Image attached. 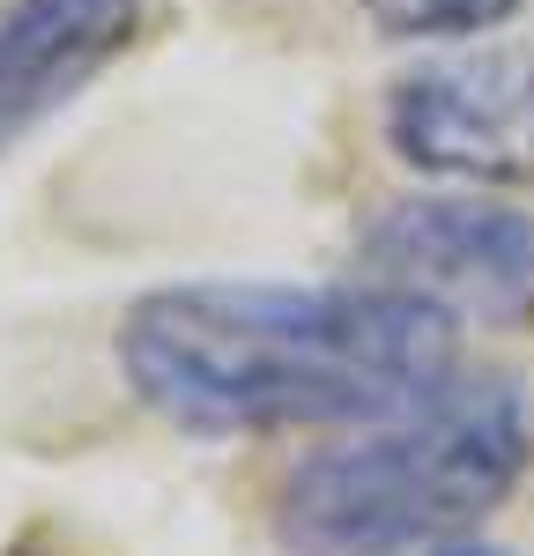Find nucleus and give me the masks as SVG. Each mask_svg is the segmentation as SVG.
I'll use <instances>...</instances> for the list:
<instances>
[{
	"instance_id": "3",
	"label": "nucleus",
	"mask_w": 534,
	"mask_h": 556,
	"mask_svg": "<svg viewBox=\"0 0 534 556\" xmlns=\"http://www.w3.org/2000/svg\"><path fill=\"white\" fill-rule=\"evenodd\" d=\"M386 149L445 186L534 178V45H475L423 60L386 89Z\"/></svg>"
},
{
	"instance_id": "2",
	"label": "nucleus",
	"mask_w": 534,
	"mask_h": 556,
	"mask_svg": "<svg viewBox=\"0 0 534 556\" xmlns=\"http://www.w3.org/2000/svg\"><path fill=\"white\" fill-rule=\"evenodd\" d=\"M534 424L520 386L453 371L416 408L356 424L275 482V542L290 556H408L468 542L527 475Z\"/></svg>"
},
{
	"instance_id": "7",
	"label": "nucleus",
	"mask_w": 534,
	"mask_h": 556,
	"mask_svg": "<svg viewBox=\"0 0 534 556\" xmlns=\"http://www.w3.org/2000/svg\"><path fill=\"white\" fill-rule=\"evenodd\" d=\"M423 556H505V549H490V542H445V549H423Z\"/></svg>"
},
{
	"instance_id": "1",
	"label": "nucleus",
	"mask_w": 534,
	"mask_h": 556,
	"mask_svg": "<svg viewBox=\"0 0 534 556\" xmlns=\"http://www.w3.org/2000/svg\"><path fill=\"white\" fill-rule=\"evenodd\" d=\"M460 319L394 282H171L119 327L134 401L171 430L379 424L460 371Z\"/></svg>"
},
{
	"instance_id": "4",
	"label": "nucleus",
	"mask_w": 534,
	"mask_h": 556,
	"mask_svg": "<svg viewBox=\"0 0 534 556\" xmlns=\"http://www.w3.org/2000/svg\"><path fill=\"white\" fill-rule=\"evenodd\" d=\"M364 275L394 282L408 298L445 304L453 319H527L534 312V215L505 201L460 193H423L394 201L364 230Z\"/></svg>"
},
{
	"instance_id": "5",
	"label": "nucleus",
	"mask_w": 534,
	"mask_h": 556,
	"mask_svg": "<svg viewBox=\"0 0 534 556\" xmlns=\"http://www.w3.org/2000/svg\"><path fill=\"white\" fill-rule=\"evenodd\" d=\"M141 30V0H8L0 8V149L89 89Z\"/></svg>"
},
{
	"instance_id": "6",
	"label": "nucleus",
	"mask_w": 534,
	"mask_h": 556,
	"mask_svg": "<svg viewBox=\"0 0 534 556\" xmlns=\"http://www.w3.org/2000/svg\"><path fill=\"white\" fill-rule=\"evenodd\" d=\"M379 38H483L520 0H356Z\"/></svg>"
}]
</instances>
